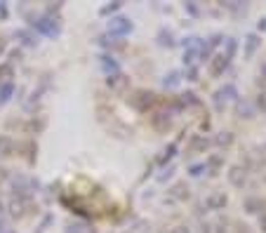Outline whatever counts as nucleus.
Instances as JSON below:
<instances>
[{"instance_id": "32", "label": "nucleus", "mask_w": 266, "mask_h": 233, "mask_svg": "<svg viewBox=\"0 0 266 233\" xmlns=\"http://www.w3.org/2000/svg\"><path fill=\"white\" fill-rule=\"evenodd\" d=\"M158 38H160V40H158L160 45H167V48H172V45H174V40H172V33H165V31H163Z\"/></svg>"}, {"instance_id": "1", "label": "nucleus", "mask_w": 266, "mask_h": 233, "mask_svg": "<svg viewBox=\"0 0 266 233\" xmlns=\"http://www.w3.org/2000/svg\"><path fill=\"white\" fill-rule=\"evenodd\" d=\"M127 104H130L135 111H139V113H149L158 104V97H156V92H151V89H135L130 95V99H127Z\"/></svg>"}, {"instance_id": "42", "label": "nucleus", "mask_w": 266, "mask_h": 233, "mask_svg": "<svg viewBox=\"0 0 266 233\" xmlns=\"http://www.w3.org/2000/svg\"><path fill=\"white\" fill-rule=\"evenodd\" d=\"M10 57H12V62H19V59H21V52H19V50H14V52H10Z\"/></svg>"}, {"instance_id": "10", "label": "nucleus", "mask_w": 266, "mask_h": 233, "mask_svg": "<svg viewBox=\"0 0 266 233\" xmlns=\"http://www.w3.org/2000/svg\"><path fill=\"white\" fill-rule=\"evenodd\" d=\"M229 205V196L224 191H212L207 198H205V207L207 210H224Z\"/></svg>"}, {"instance_id": "21", "label": "nucleus", "mask_w": 266, "mask_h": 233, "mask_svg": "<svg viewBox=\"0 0 266 233\" xmlns=\"http://www.w3.org/2000/svg\"><path fill=\"white\" fill-rule=\"evenodd\" d=\"M221 163H224V156H210L203 165H205V170L210 172V174H217L219 167H221Z\"/></svg>"}, {"instance_id": "35", "label": "nucleus", "mask_w": 266, "mask_h": 233, "mask_svg": "<svg viewBox=\"0 0 266 233\" xmlns=\"http://www.w3.org/2000/svg\"><path fill=\"white\" fill-rule=\"evenodd\" d=\"M214 226H217V233H229V228H226V226H229V221H226V219H219Z\"/></svg>"}, {"instance_id": "31", "label": "nucleus", "mask_w": 266, "mask_h": 233, "mask_svg": "<svg viewBox=\"0 0 266 233\" xmlns=\"http://www.w3.org/2000/svg\"><path fill=\"white\" fill-rule=\"evenodd\" d=\"M0 233H17L12 228V221L5 219V217H0Z\"/></svg>"}, {"instance_id": "24", "label": "nucleus", "mask_w": 266, "mask_h": 233, "mask_svg": "<svg viewBox=\"0 0 266 233\" xmlns=\"http://www.w3.org/2000/svg\"><path fill=\"white\" fill-rule=\"evenodd\" d=\"M214 144L219 146V149H226V146L233 144V132H219L217 137H214Z\"/></svg>"}, {"instance_id": "41", "label": "nucleus", "mask_w": 266, "mask_h": 233, "mask_svg": "<svg viewBox=\"0 0 266 233\" xmlns=\"http://www.w3.org/2000/svg\"><path fill=\"white\" fill-rule=\"evenodd\" d=\"M257 82H259V85H266V64L261 66V78H259Z\"/></svg>"}, {"instance_id": "18", "label": "nucleus", "mask_w": 266, "mask_h": 233, "mask_svg": "<svg viewBox=\"0 0 266 233\" xmlns=\"http://www.w3.org/2000/svg\"><path fill=\"white\" fill-rule=\"evenodd\" d=\"M14 38H17L21 45H26V48H35V45H38V35L26 31V28H19V31L14 33Z\"/></svg>"}, {"instance_id": "17", "label": "nucleus", "mask_w": 266, "mask_h": 233, "mask_svg": "<svg viewBox=\"0 0 266 233\" xmlns=\"http://www.w3.org/2000/svg\"><path fill=\"white\" fill-rule=\"evenodd\" d=\"M170 196L174 200H189L191 198V189L186 186V181H177V184L170 189Z\"/></svg>"}, {"instance_id": "6", "label": "nucleus", "mask_w": 266, "mask_h": 233, "mask_svg": "<svg viewBox=\"0 0 266 233\" xmlns=\"http://www.w3.org/2000/svg\"><path fill=\"white\" fill-rule=\"evenodd\" d=\"M106 87L111 89V92H116V95H125L127 89H130V78L125 76V73H111L109 78H106Z\"/></svg>"}, {"instance_id": "25", "label": "nucleus", "mask_w": 266, "mask_h": 233, "mask_svg": "<svg viewBox=\"0 0 266 233\" xmlns=\"http://www.w3.org/2000/svg\"><path fill=\"white\" fill-rule=\"evenodd\" d=\"M224 7L226 10H231V12H236V14H245L247 12V3H238V0H229V3H224Z\"/></svg>"}, {"instance_id": "27", "label": "nucleus", "mask_w": 266, "mask_h": 233, "mask_svg": "<svg viewBox=\"0 0 266 233\" xmlns=\"http://www.w3.org/2000/svg\"><path fill=\"white\" fill-rule=\"evenodd\" d=\"M207 146H210V142H207L205 137H193L191 149H189V151H191V153H198V151H205Z\"/></svg>"}, {"instance_id": "28", "label": "nucleus", "mask_w": 266, "mask_h": 233, "mask_svg": "<svg viewBox=\"0 0 266 233\" xmlns=\"http://www.w3.org/2000/svg\"><path fill=\"white\" fill-rule=\"evenodd\" d=\"M179 80H182V73H177V71H172V73H170V76H165V80H163V85H165V87H177V85H179Z\"/></svg>"}, {"instance_id": "11", "label": "nucleus", "mask_w": 266, "mask_h": 233, "mask_svg": "<svg viewBox=\"0 0 266 233\" xmlns=\"http://www.w3.org/2000/svg\"><path fill=\"white\" fill-rule=\"evenodd\" d=\"M236 116H238L240 120H252V118L257 116V109H254L252 102H247V99H238V102H236Z\"/></svg>"}, {"instance_id": "30", "label": "nucleus", "mask_w": 266, "mask_h": 233, "mask_svg": "<svg viewBox=\"0 0 266 233\" xmlns=\"http://www.w3.org/2000/svg\"><path fill=\"white\" fill-rule=\"evenodd\" d=\"M254 109L266 113V89H261L259 95H257V99H254Z\"/></svg>"}, {"instance_id": "36", "label": "nucleus", "mask_w": 266, "mask_h": 233, "mask_svg": "<svg viewBox=\"0 0 266 233\" xmlns=\"http://www.w3.org/2000/svg\"><path fill=\"white\" fill-rule=\"evenodd\" d=\"M203 170H205V165H193L191 174H193V177H198V174H203Z\"/></svg>"}, {"instance_id": "39", "label": "nucleus", "mask_w": 266, "mask_h": 233, "mask_svg": "<svg viewBox=\"0 0 266 233\" xmlns=\"http://www.w3.org/2000/svg\"><path fill=\"white\" fill-rule=\"evenodd\" d=\"M257 156L261 158V163H266V142H264V144L259 146V153H257Z\"/></svg>"}, {"instance_id": "23", "label": "nucleus", "mask_w": 266, "mask_h": 233, "mask_svg": "<svg viewBox=\"0 0 266 233\" xmlns=\"http://www.w3.org/2000/svg\"><path fill=\"white\" fill-rule=\"evenodd\" d=\"M14 95V82H5V85H0V106H5Z\"/></svg>"}, {"instance_id": "13", "label": "nucleus", "mask_w": 266, "mask_h": 233, "mask_svg": "<svg viewBox=\"0 0 266 233\" xmlns=\"http://www.w3.org/2000/svg\"><path fill=\"white\" fill-rule=\"evenodd\" d=\"M97 42H99V45H102V48H106V50H111V52H113V50H118V52H120V50H125V40H120V38H113V35H99V38H97Z\"/></svg>"}, {"instance_id": "14", "label": "nucleus", "mask_w": 266, "mask_h": 233, "mask_svg": "<svg viewBox=\"0 0 266 233\" xmlns=\"http://www.w3.org/2000/svg\"><path fill=\"white\" fill-rule=\"evenodd\" d=\"M229 64H231V62H229L224 55H217V57H214V59L210 62V76H212V78H219V76H221V73L226 71V66H229Z\"/></svg>"}, {"instance_id": "16", "label": "nucleus", "mask_w": 266, "mask_h": 233, "mask_svg": "<svg viewBox=\"0 0 266 233\" xmlns=\"http://www.w3.org/2000/svg\"><path fill=\"white\" fill-rule=\"evenodd\" d=\"M259 45H261V38L257 33H250L245 38V50H243V55H245V59H252L254 57V52L259 50Z\"/></svg>"}, {"instance_id": "9", "label": "nucleus", "mask_w": 266, "mask_h": 233, "mask_svg": "<svg viewBox=\"0 0 266 233\" xmlns=\"http://www.w3.org/2000/svg\"><path fill=\"white\" fill-rule=\"evenodd\" d=\"M229 181L236 189H243L247 184V167L245 165H231L229 167Z\"/></svg>"}, {"instance_id": "20", "label": "nucleus", "mask_w": 266, "mask_h": 233, "mask_svg": "<svg viewBox=\"0 0 266 233\" xmlns=\"http://www.w3.org/2000/svg\"><path fill=\"white\" fill-rule=\"evenodd\" d=\"M14 153V139L10 134H0V156H12Z\"/></svg>"}, {"instance_id": "40", "label": "nucleus", "mask_w": 266, "mask_h": 233, "mask_svg": "<svg viewBox=\"0 0 266 233\" xmlns=\"http://www.w3.org/2000/svg\"><path fill=\"white\" fill-rule=\"evenodd\" d=\"M5 50H7V40L3 38V35H0V57L5 55Z\"/></svg>"}, {"instance_id": "44", "label": "nucleus", "mask_w": 266, "mask_h": 233, "mask_svg": "<svg viewBox=\"0 0 266 233\" xmlns=\"http://www.w3.org/2000/svg\"><path fill=\"white\" fill-rule=\"evenodd\" d=\"M0 217H3V203H0Z\"/></svg>"}, {"instance_id": "12", "label": "nucleus", "mask_w": 266, "mask_h": 233, "mask_svg": "<svg viewBox=\"0 0 266 233\" xmlns=\"http://www.w3.org/2000/svg\"><path fill=\"white\" fill-rule=\"evenodd\" d=\"M243 207H245L247 214H261V210L266 212V200L259 198V196H252V198H245Z\"/></svg>"}, {"instance_id": "3", "label": "nucleus", "mask_w": 266, "mask_h": 233, "mask_svg": "<svg viewBox=\"0 0 266 233\" xmlns=\"http://www.w3.org/2000/svg\"><path fill=\"white\" fill-rule=\"evenodd\" d=\"M31 26L35 28V31H40L42 35H59V21L55 19V17H48V14H40V17H33V21H31Z\"/></svg>"}, {"instance_id": "2", "label": "nucleus", "mask_w": 266, "mask_h": 233, "mask_svg": "<svg viewBox=\"0 0 266 233\" xmlns=\"http://www.w3.org/2000/svg\"><path fill=\"white\" fill-rule=\"evenodd\" d=\"M35 189H38V181H33V179L26 177V174H17V177H12V196H17V198L31 200Z\"/></svg>"}, {"instance_id": "7", "label": "nucleus", "mask_w": 266, "mask_h": 233, "mask_svg": "<svg viewBox=\"0 0 266 233\" xmlns=\"http://www.w3.org/2000/svg\"><path fill=\"white\" fill-rule=\"evenodd\" d=\"M151 127L156 132H160V134H165L172 127V113L170 111H156L151 116Z\"/></svg>"}, {"instance_id": "22", "label": "nucleus", "mask_w": 266, "mask_h": 233, "mask_svg": "<svg viewBox=\"0 0 266 233\" xmlns=\"http://www.w3.org/2000/svg\"><path fill=\"white\" fill-rule=\"evenodd\" d=\"M14 78V66L10 62L7 64H0V85H5V82H12Z\"/></svg>"}, {"instance_id": "38", "label": "nucleus", "mask_w": 266, "mask_h": 233, "mask_svg": "<svg viewBox=\"0 0 266 233\" xmlns=\"http://www.w3.org/2000/svg\"><path fill=\"white\" fill-rule=\"evenodd\" d=\"M233 233H250V226H245V224H236V231Z\"/></svg>"}, {"instance_id": "19", "label": "nucleus", "mask_w": 266, "mask_h": 233, "mask_svg": "<svg viewBox=\"0 0 266 233\" xmlns=\"http://www.w3.org/2000/svg\"><path fill=\"white\" fill-rule=\"evenodd\" d=\"M99 64H102V69L106 71V73H118V62L113 59V55H102L99 57Z\"/></svg>"}, {"instance_id": "34", "label": "nucleus", "mask_w": 266, "mask_h": 233, "mask_svg": "<svg viewBox=\"0 0 266 233\" xmlns=\"http://www.w3.org/2000/svg\"><path fill=\"white\" fill-rule=\"evenodd\" d=\"M174 151H177V144H170V149H165V156H160V163L170 160V158L174 156Z\"/></svg>"}, {"instance_id": "4", "label": "nucleus", "mask_w": 266, "mask_h": 233, "mask_svg": "<svg viewBox=\"0 0 266 233\" xmlns=\"http://www.w3.org/2000/svg\"><path fill=\"white\" fill-rule=\"evenodd\" d=\"M238 97V89L233 87V85H224L221 89H217L214 95H212V99H214V106H217V111H224L229 104L233 102Z\"/></svg>"}, {"instance_id": "15", "label": "nucleus", "mask_w": 266, "mask_h": 233, "mask_svg": "<svg viewBox=\"0 0 266 233\" xmlns=\"http://www.w3.org/2000/svg\"><path fill=\"white\" fill-rule=\"evenodd\" d=\"M66 233H97V228L92 226L90 221L75 219V221H68L66 224Z\"/></svg>"}, {"instance_id": "43", "label": "nucleus", "mask_w": 266, "mask_h": 233, "mask_svg": "<svg viewBox=\"0 0 266 233\" xmlns=\"http://www.w3.org/2000/svg\"><path fill=\"white\" fill-rule=\"evenodd\" d=\"M257 28H259V31H266V17H261V19L257 21Z\"/></svg>"}, {"instance_id": "37", "label": "nucleus", "mask_w": 266, "mask_h": 233, "mask_svg": "<svg viewBox=\"0 0 266 233\" xmlns=\"http://www.w3.org/2000/svg\"><path fill=\"white\" fill-rule=\"evenodd\" d=\"M259 231H261V233H266V212H261V214H259Z\"/></svg>"}, {"instance_id": "26", "label": "nucleus", "mask_w": 266, "mask_h": 233, "mask_svg": "<svg viewBox=\"0 0 266 233\" xmlns=\"http://www.w3.org/2000/svg\"><path fill=\"white\" fill-rule=\"evenodd\" d=\"M177 102H179V106H200L198 97L193 95V92H186V95H182Z\"/></svg>"}, {"instance_id": "5", "label": "nucleus", "mask_w": 266, "mask_h": 233, "mask_svg": "<svg viewBox=\"0 0 266 233\" xmlns=\"http://www.w3.org/2000/svg\"><path fill=\"white\" fill-rule=\"evenodd\" d=\"M132 31V21L123 14H118V17H111L109 19V35L113 38H123L125 33H130Z\"/></svg>"}, {"instance_id": "33", "label": "nucleus", "mask_w": 266, "mask_h": 233, "mask_svg": "<svg viewBox=\"0 0 266 233\" xmlns=\"http://www.w3.org/2000/svg\"><path fill=\"white\" fill-rule=\"evenodd\" d=\"M120 7H123V3H111V5L102 7L99 12H102V14H111V12H116V10H120Z\"/></svg>"}, {"instance_id": "29", "label": "nucleus", "mask_w": 266, "mask_h": 233, "mask_svg": "<svg viewBox=\"0 0 266 233\" xmlns=\"http://www.w3.org/2000/svg\"><path fill=\"white\" fill-rule=\"evenodd\" d=\"M221 55H224L229 62L233 59V55H236V40H233V38H226V50L221 52Z\"/></svg>"}, {"instance_id": "8", "label": "nucleus", "mask_w": 266, "mask_h": 233, "mask_svg": "<svg viewBox=\"0 0 266 233\" xmlns=\"http://www.w3.org/2000/svg\"><path fill=\"white\" fill-rule=\"evenodd\" d=\"M28 207H31V200L17 198V196H12V198H10V203H7V210H10V214H12L14 219H21V217H26Z\"/></svg>"}]
</instances>
